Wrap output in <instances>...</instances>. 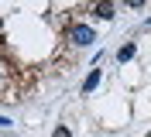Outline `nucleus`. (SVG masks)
<instances>
[{
	"mask_svg": "<svg viewBox=\"0 0 151 137\" xmlns=\"http://www.w3.org/2000/svg\"><path fill=\"white\" fill-rule=\"evenodd\" d=\"M69 41L79 45V48H86V45H93V41H96V31H93L89 24H72V27H69Z\"/></svg>",
	"mask_w": 151,
	"mask_h": 137,
	"instance_id": "f257e3e1",
	"label": "nucleus"
},
{
	"mask_svg": "<svg viewBox=\"0 0 151 137\" xmlns=\"http://www.w3.org/2000/svg\"><path fill=\"white\" fill-rule=\"evenodd\" d=\"M100 79H103V72H100V69H93V72L86 75V82H83V93H93L96 86H100Z\"/></svg>",
	"mask_w": 151,
	"mask_h": 137,
	"instance_id": "f03ea898",
	"label": "nucleus"
},
{
	"mask_svg": "<svg viewBox=\"0 0 151 137\" xmlns=\"http://www.w3.org/2000/svg\"><path fill=\"white\" fill-rule=\"evenodd\" d=\"M113 10H117V7H113V4H96V17L110 21V17H113Z\"/></svg>",
	"mask_w": 151,
	"mask_h": 137,
	"instance_id": "7ed1b4c3",
	"label": "nucleus"
},
{
	"mask_svg": "<svg viewBox=\"0 0 151 137\" xmlns=\"http://www.w3.org/2000/svg\"><path fill=\"white\" fill-rule=\"evenodd\" d=\"M134 52H137L134 45H124L120 52H117V62H127V58H134Z\"/></svg>",
	"mask_w": 151,
	"mask_h": 137,
	"instance_id": "20e7f679",
	"label": "nucleus"
},
{
	"mask_svg": "<svg viewBox=\"0 0 151 137\" xmlns=\"http://www.w3.org/2000/svg\"><path fill=\"white\" fill-rule=\"evenodd\" d=\"M52 137H72V134H69V127H65V123H58V127H55V134H52Z\"/></svg>",
	"mask_w": 151,
	"mask_h": 137,
	"instance_id": "39448f33",
	"label": "nucleus"
}]
</instances>
